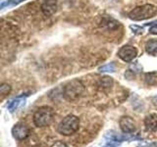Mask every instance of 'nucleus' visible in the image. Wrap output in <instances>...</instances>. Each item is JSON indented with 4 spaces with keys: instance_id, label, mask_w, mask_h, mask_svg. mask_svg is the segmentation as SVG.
<instances>
[{
    "instance_id": "nucleus-15",
    "label": "nucleus",
    "mask_w": 157,
    "mask_h": 147,
    "mask_svg": "<svg viewBox=\"0 0 157 147\" xmlns=\"http://www.w3.org/2000/svg\"><path fill=\"white\" fill-rule=\"evenodd\" d=\"M98 71L100 73H113V72H115V66L113 63L106 64V65L102 66L98 69Z\"/></svg>"
},
{
    "instance_id": "nucleus-4",
    "label": "nucleus",
    "mask_w": 157,
    "mask_h": 147,
    "mask_svg": "<svg viewBox=\"0 0 157 147\" xmlns=\"http://www.w3.org/2000/svg\"><path fill=\"white\" fill-rule=\"evenodd\" d=\"M157 13V8L154 5L145 4L134 8L129 13V18L134 21H144V20L152 18Z\"/></svg>"
},
{
    "instance_id": "nucleus-10",
    "label": "nucleus",
    "mask_w": 157,
    "mask_h": 147,
    "mask_svg": "<svg viewBox=\"0 0 157 147\" xmlns=\"http://www.w3.org/2000/svg\"><path fill=\"white\" fill-rule=\"evenodd\" d=\"M25 102H26V99H25L24 96H19L15 99L11 100L9 102V104L7 105V108L10 112H14L18 110L19 108H21L23 105H25Z\"/></svg>"
},
{
    "instance_id": "nucleus-21",
    "label": "nucleus",
    "mask_w": 157,
    "mask_h": 147,
    "mask_svg": "<svg viewBox=\"0 0 157 147\" xmlns=\"http://www.w3.org/2000/svg\"><path fill=\"white\" fill-rule=\"evenodd\" d=\"M51 147H69L66 143H64L63 141H56L55 143H53Z\"/></svg>"
},
{
    "instance_id": "nucleus-13",
    "label": "nucleus",
    "mask_w": 157,
    "mask_h": 147,
    "mask_svg": "<svg viewBox=\"0 0 157 147\" xmlns=\"http://www.w3.org/2000/svg\"><path fill=\"white\" fill-rule=\"evenodd\" d=\"M145 50L150 55H156L157 54V40L156 39H151L147 41L145 44Z\"/></svg>"
},
{
    "instance_id": "nucleus-17",
    "label": "nucleus",
    "mask_w": 157,
    "mask_h": 147,
    "mask_svg": "<svg viewBox=\"0 0 157 147\" xmlns=\"http://www.w3.org/2000/svg\"><path fill=\"white\" fill-rule=\"evenodd\" d=\"M24 1H26V0H9L6 3H2L1 8H4L5 5H7V6H15V5H18Z\"/></svg>"
},
{
    "instance_id": "nucleus-5",
    "label": "nucleus",
    "mask_w": 157,
    "mask_h": 147,
    "mask_svg": "<svg viewBox=\"0 0 157 147\" xmlns=\"http://www.w3.org/2000/svg\"><path fill=\"white\" fill-rule=\"evenodd\" d=\"M12 135L16 140H25L29 135V129L24 123H18L12 127Z\"/></svg>"
},
{
    "instance_id": "nucleus-24",
    "label": "nucleus",
    "mask_w": 157,
    "mask_h": 147,
    "mask_svg": "<svg viewBox=\"0 0 157 147\" xmlns=\"http://www.w3.org/2000/svg\"><path fill=\"white\" fill-rule=\"evenodd\" d=\"M141 147H144V146H141ZM145 147H149V146H145Z\"/></svg>"
},
{
    "instance_id": "nucleus-20",
    "label": "nucleus",
    "mask_w": 157,
    "mask_h": 147,
    "mask_svg": "<svg viewBox=\"0 0 157 147\" xmlns=\"http://www.w3.org/2000/svg\"><path fill=\"white\" fill-rule=\"evenodd\" d=\"M149 32L151 34H155V36H157V24H153L149 28Z\"/></svg>"
},
{
    "instance_id": "nucleus-8",
    "label": "nucleus",
    "mask_w": 157,
    "mask_h": 147,
    "mask_svg": "<svg viewBox=\"0 0 157 147\" xmlns=\"http://www.w3.org/2000/svg\"><path fill=\"white\" fill-rule=\"evenodd\" d=\"M57 8V0H44V2L41 5V11L47 17H50L55 14Z\"/></svg>"
},
{
    "instance_id": "nucleus-19",
    "label": "nucleus",
    "mask_w": 157,
    "mask_h": 147,
    "mask_svg": "<svg viewBox=\"0 0 157 147\" xmlns=\"http://www.w3.org/2000/svg\"><path fill=\"white\" fill-rule=\"evenodd\" d=\"M120 145L119 142L114 141V140H107L106 144L103 146V147H118Z\"/></svg>"
},
{
    "instance_id": "nucleus-18",
    "label": "nucleus",
    "mask_w": 157,
    "mask_h": 147,
    "mask_svg": "<svg viewBox=\"0 0 157 147\" xmlns=\"http://www.w3.org/2000/svg\"><path fill=\"white\" fill-rule=\"evenodd\" d=\"M130 28L132 31V32L136 33V34H141L142 32H144V28L139 27V26H131Z\"/></svg>"
},
{
    "instance_id": "nucleus-16",
    "label": "nucleus",
    "mask_w": 157,
    "mask_h": 147,
    "mask_svg": "<svg viewBox=\"0 0 157 147\" xmlns=\"http://www.w3.org/2000/svg\"><path fill=\"white\" fill-rule=\"evenodd\" d=\"M11 89H12L11 85H8V83H3V85L0 86V93H1L2 96H5L11 92Z\"/></svg>"
},
{
    "instance_id": "nucleus-1",
    "label": "nucleus",
    "mask_w": 157,
    "mask_h": 147,
    "mask_svg": "<svg viewBox=\"0 0 157 147\" xmlns=\"http://www.w3.org/2000/svg\"><path fill=\"white\" fill-rule=\"evenodd\" d=\"M54 110L49 106H42L33 114V124L37 127H44L49 126L54 119Z\"/></svg>"
},
{
    "instance_id": "nucleus-7",
    "label": "nucleus",
    "mask_w": 157,
    "mask_h": 147,
    "mask_svg": "<svg viewBox=\"0 0 157 147\" xmlns=\"http://www.w3.org/2000/svg\"><path fill=\"white\" fill-rule=\"evenodd\" d=\"M119 126L124 134H132L136 130V122L129 116H123L119 121Z\"/></svg>"
},
{
    "instance_id": "nucleus-11",
    "label": "nucleus",
    "mask_w": 157,
    "mask_h": 147,
    "mask_svg": "<svg viewBox=\"0 0 157 147\" xmlns=\"http://www.w3.org/2000/svg\"><path fill=\"white\" fill-rule=\"evenodd\" d=\"M98 87L100 88L101 90H108L110 89L113 85V80L112 77H101L99 81H98V83H97Z\"/></svg>"
},
{
    "instance_id": "nucleus-22",
    "label": "nucleus",
    "mask_w": 157,
    "mask_h": 147,
    "mask_svg": "<svg viewBox=\"0 0 157 147\" xmlns=\"http://www.w3.org/2000/svg\"><path fill=\"white\" fill-rule=\"evenodd\" d=\"M153 103H154V104H155V105L157 106V96L153 98Z\"/></svg>"
},
{
    "instance_id": "nucleus-14",
    "label": "nucleus",
    "mask_w": 157,
    "mask_h": 147,
    "mask_svg": "<svg viewBox=\"0 0 157 147\" xmlns=\"http://www.w3.org/2000/svg\"><path fill=\"white\" fill-rule=\"evenodd\" d=\"M145 83L148 85H157V72L146 73L144 76Z\"/></svg>"
},
{
    "instance_id": "nucleus-12",
    "label": "nucleus",
    "mask_w": 157,
    "mask_h": 147,
    "mask_svg": "<svg viewBox=\"0 0 157 147\" xmlns=\"http://www.w3.org/2000/svg\"><path fill=\"white\" fill-rule=\"evenodd\" d=\"M120 23L115 21L114 19L109 18V17H106V18H103L102 21H101V26L103 28H106L108 29H114L117 27H119Z\"/></svg>"
},
{
    "instance_id": "nucleus-2",
    "label": "nucleus",
    "mask_w": 157,
    "mask_h": 147,
    "mask_svg": "<svg viewBox=\"0 0 157 147\" xmlns=\"http://www.w3.org/2000/svg\"><path fill=\"white\" fill-rule=\"evenodd\" d=\"M85 92V86L78 80L69 81L63 88V95L68 101H76Z\"/></svg>"
},
{
    "instance_id": "nucleus-3",
    "label": "nucleus",
    "mask_w": 157,
    "mask_h": 147,
    "mask_svg": "<svg viewBox=\"0 0 157 147\" xmlns=\"http://www.w3.org/2000/svg\"><path fill=\"white\" fill-rule=\"evenodd\" d=\"M80 127V119L75 115H68L60 122L58 126V132L62 135H72Z\"/></svg>"
},
{
    "instance_id": "nucleus-9",
    "label": "nucleus",
    "mask_w": 157,
    "mask_h": 147,
    "mask_svg": "<svg viewBox=\"0 0 157 147\" xmlns=\"http://www.w3.org/2000/svg\"><path fill=\"white\" fill-rule=\"evenodd\" d=\"M144 126L146 131L154 132L157 130V117L154 114L147 115L144 119Z\"/></svg>"
},
{
    "instance_id": "nucleus-23",
    "label": "nucleus",
    "mask_w": 157,
    "mask_h": 147,
    "mask_svg": "<svg viewBox=\"0 0 157 147\" xmlns=\"http://www.w3.org/2000/svg\"><path fill=\"white\" fill-rule=\"evenodd\" d=\"M34 147H41L40 145H36V146H34Z\"/></svg>"
},
{
    "instance_id": "nucleus-6",
    "label": "nucleus",
    "mask_w": 157,
    "mask_h": 147,
    "mask_svg": "<svg viewBox=\"0 0 157 147\" xmlns=\"http://www.w3.org/2000/svg\"><path fill=\"white\" fill-rule=\"evenodd\" d=\"M137 55V50L131 45H125L123 46L119 52H118V56L120 57L124 62H132Z\"/></svg>"
}]
</instances>
